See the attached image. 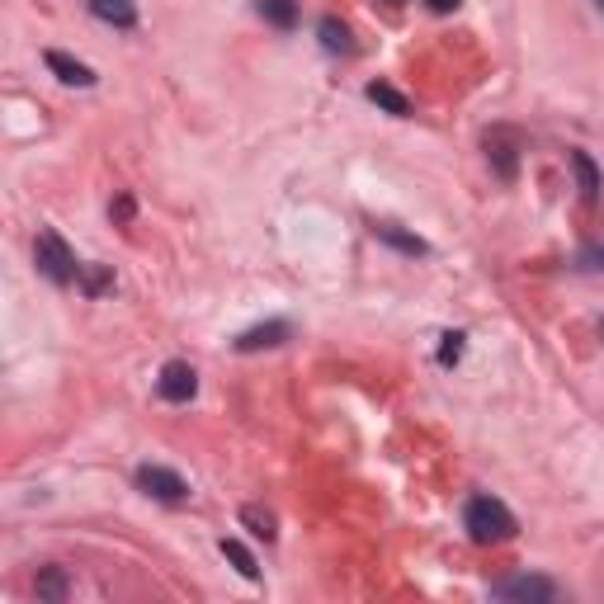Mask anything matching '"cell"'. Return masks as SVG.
Instances as JSON below:
<instances>
[{
    "instance_id": "cell-1",
    "label": "cell",
    "mask_w": 604,
    "mask_h": 604,
    "mask_svg": "<svg viewBox=\"0 0 604 604\" xmlns=\"http://www.w3.org/2000/svg\"><path fill=\"white\" fill-rule=\"evenodd\" d=\"M463 524H468L472 543H505L515 534V515L496 496H472L468 510H463Z\"/></svg>"
},
{
    "instance_id": "cell-2",
    "label": "cell",
    "mask_w": 604,
    "mask_h": 604,
    "mask_svg": "<svg viewBox=\"0 0 604 604\" xmlns=\"http://www.w3.org/2000/svg\"><path fill=\"white\" fill-rule=\"evenodd\" d=\"M34 260H38V269L48 274L52 284H76V274H81V260L67 251V241H62L57 232H38Z\"/></svg>"
},
{
    "instance_id": "cell-3",
    "label": "cell",
    "mask_w": 604,
    "mask_h": 604,
    "mask_svg": "<svg viewBox=\"0 0 604 604\" xmlns=\"http://www.w3.org/2000/svg\"><path fill=\"white\" fill-rule=\"evenodd\" d=\"M137 487L147 491L151 501H166V505L189 501V482L180 477V472L161 468V463H142V468H137Z\"/></svg>"
},
{
    "instance_id": "cell-4",
    "label": "cell",
    "mask_w": 604,
    "mask_h": 604,
    "mask_svg": "<svg viewBox=\"0 0 604 604\" xmlns=\"http://www.w3.org/2000/svg\"><path fill=\"white\" fill-rule=\"evenodd\" d=\"M491 595H496V600H515V604H548V600H557V586L548 576H529V571H524V576L496 581Z\"/></svg>"
},
{
    "instance_id": "cell-5",
    "label": "cell",
    "mask_w": 604,
    "mask_h": 604,
    "mask_svg": "<svg viewBox=\"0 0 604 604\" xmlns=\"http://www.w3.org/2000/svg\"><path fill=\"white\" fill-rule=\"evenodd\" d=\"M156 392H161L166 402L185 406V402H194V392H199V373L189 369L185 359H170L166 369H161V378H156Z\"/></svg>"
},
{
    "instance_id": "cell-6",
    "label": "cell",
    "mask_w": 604,
    "mask_h": 604,
    "mask_svg": "<svg viewBox=\"0 0 604 604\" xmlns=\"http://www.w3.org/2000/svg\"><path fill=\"white\" fill-rule=\"evenodd\" d=\"M288 336H293V326H288V321H265V326H251V331H241V336H236V350H241V354L274 350V345H284Z\"/></svg>"
},
{
    "instance_id": "cell-7",
    "label": "cell",
    "mask_w": 604,
    "mask_h": 604,
    "mask_svg": "<svg viewBox=\"0 0 604 604\" xmlns=\"http://www.w3.org/2000/svg\"><path fill=\"white\" fill-rule=\"evenodd\" d=\"M43 62H48V71H57V81H67V85H95V71L85 67V62H76V57H67V52H57L52 48L48 57H43Z\"/></svg>"
},
{
    "instance_id": "cell-8",
    "label": "cell",
    "mask_w": 604,
    "mask_h": 604,
    "mask_svg": "<svg viewBox=\"0 0 604 604\" xmlns=\"http://www.w3.org/2000/svg\"><path fill=\"white\" fill-rule=\"evenodd\" d=\"M90 15L114 24V29H133L137 24V5L133 0H90Z\"/></svg>"
},
{
    "instance_id": "cell-9",
    "label": "cell",
    "mask_w": 604,
    "mask_h": 604,
    "mask_svg": "<svg viewBox=\"0 0 604 604\" xmlns=\"http://www.w3.org/2000/svg\"><path fill=\"white\" fill-rule=\"evenodd\" d=\"M34 590H38V600L43 604H62L71 595V581H67V571L62 567H38Z\"/></svg>"
},
{
    "instance_id": "cell-10",
    "label": "cell",
    "mask_w": 604,
    "mask_h": 604,
    "mask_svg": "<svg viewBox=\"0 0 604 604\" xmlns=\"http://www.w3.org/2000/svg\"><path fill=\"white\" fill-rule=\"evenodd\" d=\"M571 170H576V185H581V199H586V203H595V199H600V189H604V180H600V166L590 161L586 151H571Z\"/></svg>"
},
{
    "instance_id": "cell-11",
    "label": "cell",
    "mask_w": 604,
    "mask_h": 604,
    "mask_svg": "<svg viewBox=\"0 0 604 604\" xmlns=\"http://www.w3.org/2000/svg\"><path fill=\"white\" fill-rule=\"evenodd\" d=\"M369 100H373V104H383V109H387L392 118H406V114H411V100H406L397 85H387V81H373V85H369Z\"/></svg>"
},
{
    "instance_id": "cell-12",
    "label": "cell",
    "mask_w": 604,
    "mask_h": 604,
    "mask_svg": "<svg viewBox=\"0 0 604 604\" xmlns=\"http://www.w3.org/2000/svg\"><path fill=\"white\" fill-rule=\"evenodd\" d=\"M255 10H260V19H269L274 29H293V24H298V5H293V0H255Z\"/></svg>"
},
{
    "instance_id": "cell-13",
    "label": "cell",
    "mask_w": 604,
    "mask_h": 604,
    "mask_svg": "<svg viewBox=\"0 0 604 604\" xmlns=\"http://www.w3.org/2000/svg\"><path fill=\"white\" fill-rule=\"evenodd\" d=\"M222 557H227V562H232V567L241 571V576H246V581H255V576H260V567H255L251 548H246V543H241V538H222Z\"/></svg>"
},
{
    "instance_id": "cell-14",
    "label": "cell",
    "mask_w": 604,
    "mask_h": 604,
    "mask_svg": "<svg viewBox=\"0 0 604 604\" xmlns=\"http://www.w3.org/2000/svg\"><path fill=\"white\" fill-rule=\"evenodd\" d=\"M317 34H321V48H326V52H340V57H345V52H354L350 29H345L340 19L326 15V19H321V29H317Z\"/></svg>"
},
{
    "instance_id": "cell-15",
    "label": "cell",
    "mask_w": 604,
    "mask_h": 604,
    "mask_svg": "<svg viewBox=\"0 0 604 604\" xmlns=\"http://www.w3.org/2000/svg\"><path fill=\"white\" fill-rule=\"evenodd\" d=\"M76 284H81L85 293H90V298H100V293H109V288H114V269H104V265H81Z\"/></svg>"
},
{
    "instance_id": "cell-16",
    "label": "cell",
    "mask_w": 604,
    "mask_h": 604,
    "mask_svg": "<svg viewBox=\"0 0 604 604\" xmlns=\"http://www.w3.org/2000/svg\"><path fill=\"white\" fill-rule=\"evenodd\" d=\"M241 524H246L255 538H265V543H274V534H279V529H274V515L260 510V505H241Z\"/></svg>"
},
{
    "instance_id": "cell-17",
    "label": "cell",
    "mask_w": 604,
    "mask_h": 604,
    "mask_svg": "<svg viewBox=\"0 0 604 604\" xmlns=\"http://www.w3.org/2000/svg\"><path fill=\"white\" fill-rule=\"evenodd\" d=\"M373 236L387 241V246H397V251H406V255H425V251H430L420 236H406V232H397V227H387V222H383V227H373Z\"/></svg>"
},
{
    "instance_id": "cell-18",
    "label": "cell",
    "mask_w": 604,
    "mask_h": 604,
    "mask_svg": "<svg viewBox=\"0 0 604 604\" xmlns=\"http://www.w3.org/2000/svg\"><path fill=\"white\" fill-rule=\"evenodd\" d=\"M487 151L496 156V166H501V175L510 180V175H515V156H510V147H501V142H487Z\"/></svg>"
},
{
    "instance_id": "cell-19",
    "label": "cell",
    "mask_w": 604,
    "mask_h": 604,
    "mask_svg": "<svg viewBox=\"0 0 604 604\" xmlns=\"http://www.w3.org/2000/svg\"><path fill=\"white\" fill-rule=\"evenodd\" d=\"M458 354H463V336L449 331V336H444V350H439V364H458Z\"/></svg>"
},
{
    "instance_id": "cell-20",
    "label": "cell",
    "mask_w": 604,
    "mask_h": 604,
    "mask_svg": "<svg viewBox=\"0 0 604 604\" xmlns=\"http://www.w3.org/2000/svg\"><path fill=\"white\" fill-rule=\"evenodd\" d=\"M576 265L581 269H604V246H586V251L576 255Z\"/></svg>"
},
{
    "instance_id": "cell-21",
    "label": "cell",
    "mask_w": 604,
    "mask_h": 604,
    "mask_svg": "<svg viewBox=\"0 0 604 604\" xmlns=\"http://www.w3.org/2000/svg\"><path fill=\"white\" fill-rule=\"evenodd\" d=\"M425 5H430L435 15H453V10H458V0H425Z\"/></svg>"
},
{
    "instance_id": "cell-22",
    "label": "cell",
    "mask_w": 604,
    "mask_h": 604,
    "mask_svg": "<svg viewBox=\"0 0 604 604\" xmlns=\"http://www.w3.org/2000/svg\"><path fill=\"white\" fill-rule=\"evenodd\" d=\"M114 218H118V222L133 218V199H118V203H114Z\"/></svg>"
},
{
    "instance_id": "cell-23",
    "label": "cell",
    "mask_w": 604,
    "mask_h": 604,
    "mask_svg": "<svg viewBox=\"0 0 604 604\" xmlns=\"http://www.w3.org/2000/svg\"><path fill=\"white\" fill-rule=\"evenodd\" d=\"M595 5H600V10H604V0H595Z\"/></svg>"
}]
</instances>
